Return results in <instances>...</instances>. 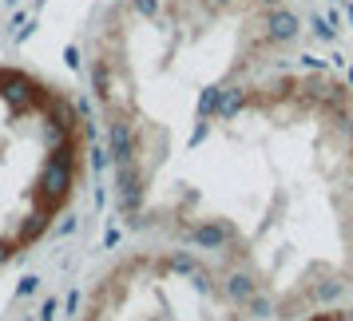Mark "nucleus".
I'll list each match as a JSON object with an SVG mask.
<instances>
[{"label": "nucleus", "instance_id": "3", "mask_svg": "<svg viewBox=\"0 0 353 321\" xmlns=\"http://www.w3.org/2000/svg\"><path fill=\"white\" fill-rule=\"evenodd\" d=\"M72 321H262V313L219 254L139 238L88 278Z\"/></svg>", "mask_w": 353, "mask_h": 321}, {"label": "nucleus", "instance_id": "2", "mask_svg": "<svg viewBox=\"0 0 353 321\" xmlns=\"http://www.w3.org/2000/svg\"><path fill=\"white\" fill-rule=\"evenodd\" d=\"M96 155L92 115L64 83L0 60V270L76 210Z\"/></svg>", "mask_w": 353, "mask_h": 321}, {"label": "nucleus", "instance_id": "4", "mask_svg": "<svg viewBox=\"0 0 353 321\" xmlns=\"http://www.w3.org/2000/svg\"><path fill=\"white\" fill-rule=\"evenodd\" d=\"M290 321H353V298L318 305V309H305V313H298V318H290Z\"/></svg>", "mask_w": 353, "mask_h": 321}, {"label": "nucleus", "instance_id": "1", "mask_svg": "<svg viewBox=\"0 0 353 321\" xmlns=\"http://www.w3.org/2000/svg\"><path fill=\"white\" fill-rule=\"evenodd\" d=\"M83 80L135 238L219 254L262 321L353 298V83L290 0H108Z\"/></svg>", "mask_w": 353, "mask_h": 321}]
</instances>
